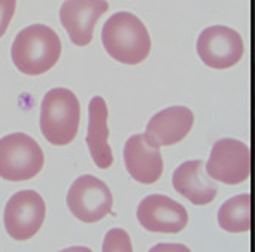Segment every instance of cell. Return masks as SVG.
<instances>
[{
	"instance_id": "1",
	"label": "cell",
	"mask_w": 255,
	"mask_h": 252,
	"mask_svg": "<svg viewBox=\"0 0 255 252\" xmlns=\"http://www.w3.org/2000/svg\"><path fill=\"white\" fill-rule=\"evenodd\" d=\"M10 55L15 67L24 75H42L58 61L61 55V40L48 25H28L16 34Z\"/></svg>"
},
{
	"instance_id": "2",
	"label": "cell",
	"mask_w": 255,
	"mask_h": 252,
	"mask_svg": "<svg viewBox=\"0 0 255 252\" xmlns=\"http://www.w3.org/2000/svg\"><path fill=\"white\" fill-rule=\"evenodd\" d=\"M102 42L106 52L124 64H139L151 51V37L146 27L130 12H117L105 22Z\"/></svg>"
},
{
	"instance_id": "3",
	"label": "cell",
	"mask_w": 255,
	"mask_h": 252,
	"mask_svg": "<svg viewBox=\"0 0 255 252\" xmlns=\"http://www.w3.org/2000/svg\"><path fill=\"white\" fill-rule=\"evenodd\" d=\"M81 105L67 88L49 90L40 105V130L45 139L57 146L69 145L78 133Z\"/></svg>"
},
{
	"instance_id": "4",
	"label": "cell",
	"mask_w": 255,
	"mask_h": 252,
	"mask_svg": "<svg viewBox=\"0 0 255 252\" xmlns=\"http://www.w3.org/2000/svg\"><path fill=\"white\" fill-rule=\"evenodd\" d=\"M43 164V151L28 134L12 133L0 139V178L12 182L28 181Z\"/></svg>"
},
{
	"instance_id": "5",
	"label": "cell",
	"mask_w": 255,
	"mask_h": 252,
	"mask_svg": "<svg viewBox=\"0 0 255 252\" xmlns=\"http://www.w3.org/2000/svg\"><path fill=\"white\" fill-rule=\"evenodd\" d=\"M67 208L82 223H97L112 211L114 197L109 187L96 176H79L67 193Z\"/></svg>"
},
{
	"instance_id": "6",
	"label": "cell",
	"mask_w": 255,
	"mask_h": 252,
	"mask_svg": "<svg viewBox=\"0 0 255 252\" xmlns=\"http://www.w3.org/2000/svg\"><path fill=\"white\" fill-rule=\"evenodd\" d=\"M46 206L39 193L25 190L13 194L6 203L3 223L6 233L13 241H28L42 227Z\"/></svg>"
},
{
	"instance_id": "7",
	"label": "cell",
	"mask_w": 255,
	"mask_h": 252,
	"mask_svg": "<svg viewBox=\"0 0 255 252\" xmlns=\"http://www.w3.org/2000/svg\"><path fill=\"white\" fill-rule=\"evenodd\" d=\"M206 172L214 181L227 185H238L248 181L251 175L250 148L236 139L218 140L212 148Z\"/></svg>"
},
{
	"instance_id": "8",
	"label": "cell",
	"mask_w": 255,
	"mask_h": 252,
	"mask_svg": "<svg viewBox=\"0 0 255 252\" xmlns=\"http://www.w3.org/2000/svg\"><path fill=\"white\" fill-rule=\"evenodd\" d=\"M241 34L224 25L205 28L197 39V54L202 61L214 69H229L241 61L244 55Z\"/></svg>"
},
{
	"instance_id": "9",
	"label": "cell",
	"mask_w": 255,
	"mask_h": 252,
	"mask_svg": "<svg viewBox=\"0 0 255 252\" xmlns=\"http://www.w3.org/2000/svg\"><path fill=\"white\" fill-rule=\"evenodd\" d=\"M137 220L148 232L179 233L188 224V214L176 200L167 196L152 194L140 202L137 208Z\"/></svg>"
},
{
	"instance_id": "10",
	"label": "cell",
	"mask_w": 255,
	"mask_h": 252,
	"mask_svg": "<svg viewBox=\"0 0 255 252\" xmlns=\"http://www.w3.org/2000/svg\"><path fill=\"white\" fill-rule=\"evenodd\" d=\"M108 7L106 0H66L60 9V21L70 40L78 46L88 45L99 18Z\"/></svg>"
},
{
	"instance_id": "11",
	"label": "cell",
	"mask_w": 255,
	"mask_h": 252,
	"mask_svg": "<svg viewBox=\"0 0 255 252\" xmlns=\"http://www.w3.org/2000/svg\"><path fill=\"white\" fill-rule=\"evenodd\" d=\"M124 163L130 176L140 184H154L163 175L160 146L145 134L131 136L124 145Z\"/></svg>"
},
{
	"instance_id": "12",
	"label": "cell",
	"mask_w": 255,
	"mask_h": 252,
	"mask_svg": "<svg viewBox=\"0 0 255 252\" xmlns=\"http://www.w3.org/2000/svg\"><path fill=\"white\" fill-rule=\"evenodd\" d=\"M194 115L185 106H172L155 114L148 126L145 136L157 146H170L181 142L193 128Z\"/></svg>"
},
{
	"instance_id": "13",
	"label": "cell",
	"mask_w": 255,
	"mask_h": 252,
	"mask_svg": "<svg viewBox=\"0 0 255 252\" xmlns=\"http://www.w3.org/2000/svg\"><path fill=\"white\" fill-rule=\"evenodd\" d=\"M173 188L197 206L211 203L218 193L215 182L208 178L202 160L182 163L173 173Z\"/></svg>"
},
{
	"instance_id": "14",
	"label": "cell",
	"mask_w": 255,
	"mask_h": 252,
	"mask_svg": "<svg viewBox=\"0 0 255 252\" xmlns=\"http://www.w3.org/2000/svg\"><path fill=\"white\" fill-rule=\"evenodd\" d=\"M88 133L87 145L93 161L99 169H108L114 163L112 149L108 143V106L102 97H93L88 106Z\"/></svg>"
},
{
	"instance_id": "15",
	"label": "cell",
	"mask_w": 255,
	"mask_h": 252,
	"mask_svg": "<svg viewBox=\"0 0 255 252\" xmlns=\"http://www.w3.org/2000/svg\"><path fill=\"white\" fill-rule=\"evenodd\" d=\"M218 224L229 233L251 230V194H241L227 200L218 212Z\"/></svg>"
},
{
	"instance_id": "16",
	"label": "cell",
	"mask_w": 255,
	"mask_h": 252,
	"mask_svg": "<svg viewBox=\"0 0 255 252\" xmlns=\"http://www.w3.org/2000/svg\"><path fill=\"white\" fill-rule=\"evenodd\" d=\"M103 251H131L128 235L120 229H114L106 235Z\"/></svg>"
},
{
	"instance_id": "17",
	"label": "cell",
	"mask_w": 255,
	"mask_h": 252,
	"mask_svg": "<svg viewBox=\"0 0 255 252\" xmlns=\"http://www.w3.org/2000/svg\"><path fill=\"white\" fill-rule=\"evenodd\" d=\"M16 0H0V37L6 33L9 22L15 13Z\"/></svg>"
},
{
	"instance_id": "18",
	"label": "cell",
	"mask_w": 255,
	"mask_h": 252,
	"mask_svg": "<svg viewBox=\"0 0 255 252\" xmlns=\"http://www.w3.org/2000/svg\"><path fill=\"white\" fill-rule=\"evenodd\" d=\"M254 106H255V67H254Z\"/></svg>"
}]
</instances>
